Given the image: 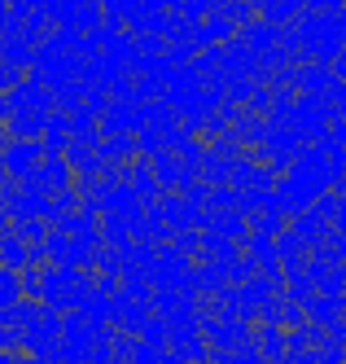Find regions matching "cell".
<instances>
[{
  "label": "cell",
  "instance_id": "3",
  "mask_svg": "<svg viewBox=\"0 0 346 364\" xmlns=\"http://www.w3.org/2000/svg\"><path fill=\"white\" fill-rule=\"evenodd\" d=\"M9 232H13L22 246H44V237H48L53 228H48L40 215H31V220H13V224H9Z\"/></svg>",
  "mask_w": 346,
  "mask_h": 364
},
{
  "label": "cell",
  "instance_id": "6",
  "mask_svg": "<svg viewBox=\"0 0 346 364\" xmlns=\"http://www.w3.org/2000/svg\"><path fill=\"white\" fill-rule=\"evenodd\" d=\"M175 5H180V14L189 22H202V18H210L220 9V0H175Z\"/></svg>",
  "mask_w": 346,
  "mask_h": 364
},
{
  "label": "cell",
  "instance_id": "1",
  "mask_svg": "<svg viewBox=\"0 0 346 364\" xmlns=\"http://www.w3.org/2000/svg\"><path fill=\"white\" fill-rule=\"evenodd\" d=\"M40 163H44V145L40 141H5L0 145V171H5L9 180H22Z\"/></svg>",
  "mask_w": 346,
  "mask_h": 364
},
{
  "label": "cell",
  "instance_id": "5",
  "mask_svg": "<svg viewBox=\"0 0 346 364\" xmlns=\"http://www.w3.org/2000/svg\"><path fill=\"white\" fill-rule=\"evenodd\" d=\"M215 14H224V18L232 22V27H237V31H242V27H250V22L259 18V14H254V5H246V0H220V9H215Z\"/></svg>",
  "mask_w": 346,
  "mask_h": 364
},
{
  "label": "cell",
  "instance_id": "2",
  "mask_svg": "<svg viewBox=\"0 0 346 364\" xmlns=\"http://www.w3.org/2000/svg\"><path fill=\"white\" fill-rule=\"evenodd\" d=\"M254 14H259V22H268V27H289V22L303 14V5L298 0H259Z\"/></svg>",
  "mask_w": 346,
  "mask_h": 364
},
{
  "label": "cell",
  "instance_id": "7",
  "mask_svg": "<svg viewBox=\"0 0 346 364\" xmlns=\"http://www.w3.org/2000/svg\"><path fill=\"white\" fill-rule=\"evenodd\" d=\"M22 80H26V70H18V66H9V62H0V92H13Z\"/></svg>",
  "mask_w": 346,
  "mask_h": 364
},
{
  "label": "cell",
  "instance_id": "4",
  "mask_svg": "<svg viewBox=\"0 0 346 364\" xmlns=\"http://www.w3.org/2000/svg\"><path fill=\"white\" fill-rule=\"evenodd\" d=\"M101 22H105V9L97 5V0H84V5L75 9V18H70V27H75L79 36H88V31H97V27H101Z\"/></svg>",
  "mask_w": 346,
  "mask_h": 364
},
{
  "label": "cell",
  "instance_id": "8",
  "mask_svg": "<svg viewBox=\"0 0 346 364\" xmlns=\"http://www.w3.org/2000/svg\"><path fill=\"white\" fill-rule=\"evenodd\" d=\"M263 347H268V355H285V333L276 325H263Z\"/></svg>",
  "mask_w": 346,
  "mask_h": 364
},
{
  "label": "cell",
  "instance_id": "10",
  "mask_svg": "<svg viewBox=\"0 0 346 364\" xmlns=\"http://www.w3.org/2000/svg\"><path fill=\"white\" fill-rule=\"evenodd\" d=\"M246 5H259V0H246Z\"/></svg>",
  "mask_w": 346,
  "mask_h": 364
},
{
  "label": "cell",
  "instance_id": "9",
  "mask_svg": "<svg viewBox=\"0 0 346 364\" xmlns=\"http://www.w3.org/2000/svg\"><path fill=\"white\" fill-rule=\"evenodd\" d=\"M303 14H342V0H303Z\"/></svg>",
  "mask_w": 346,
  "mask_h": 364
}]
</instances>
